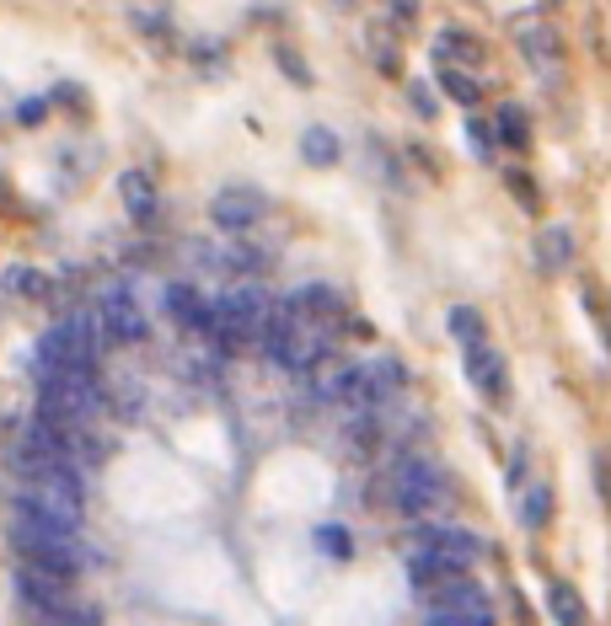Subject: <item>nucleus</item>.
<instances>
[{"label": "nucleus", "mask_w": 611, "mask_h": 626, "mask_svg": "<svg viewBox=\"0 0 611 626\" xmlns=\"http://www.w3.org/2000/svg\"><path fill=\"white\" fill-rule=\"evenodd\" d=\"M451 337L467 343V349H478L483 343V311L478 305H451Z\"/></svg>", "instance_id": "obj_21"}, {"label": "nucleus", "mask_w": 611, "mask_h": 626, "mask_svg": "<svg viewBox=\"0 0 611 626\" xmlns=\"http://www.w3.org/2000/svg\"><path fill=\"white\" fill-rule=\"evenodd\" d=\"M440 87L451 91V97H457V102H467V108H472V102H478V97H483V87H478V81H472V75H461V70H445V64H440Z\"/></svg>", "instance_id": "obj_28"}, {"label": "nucleus", "mask_w": 611, "mask_h": 626, "mask_svg": "<svg viewBox=\"0 0 611 626\" xmlns=\"http://www.w3.org/2000/svg\"><path fill=\"white\" fill-rule=\"evenodd\" d=\"M317 541H322V552H333V557H349V536H343L338 525H322V531H317Z\"/></svg>", "instance_id": "obj_30"}, {"label": "nucleus", "mask_w": 611, "mask_h": 626, "mask_svg": "<svg viewBox=\"0 0 611 626\" xmlns=\"http://www.w3.org/2000/svg\"><path fill=\"white\" fill-rule=\"evenodd\" d=\"M424 552H434L451 573H467V567H478V557H483V541L472 536V531H461V525H429Z\"/></svg>", "instance_id": "obj_11"}, {"label": "nucleus", "mask_w": 611, "mask_h": 626, "mask_svg": "<svg viewBox=\"0 0 611 626\" xmlns=\"http://www.w3.org/2000/svg\"><path fill=\"white\" fill-rule=\"evenodd\" d=\"M11 541H17V557H22V563L43 567V573H54L64 584L87 567L76 536H54V531H43V525H32V519H17V525H11Z\"/></svg>", "instance_id": "obj_5"}, {"label": "nucleus", "mask_w": 611, "mask_h": 626, "mask_svg": "<svg viewBox=\"0 0 611 626\" xmlns=\"http://www.w3.org/2000/svg\"><path fill=\"white\" fill-rule=\"evenodd\" d=\"M548 605H552V616H558L563 626H584V616H590V610H584V599L574 595L569 584H552V589H548Z\"/></svg>", "instance_id": "obj_20"}, {"label": "nucleus", "mask_w": 611, "mask_h": 626, "mask_svg": "<svg viewBox=\"0 0 611 626\" xmlns=\"http://www.w3.org/2000/svg\"><path fill=\"white\" fill-rule=\"evenodd\" d=\"M17 595L28 599L32 610L43 616V610H60V605H70V584L64 578H54V573H43V567H28V563H17Z\"/></svg>", "instance_id": "obj_12"}, {"label": "nucleus", "mask_w": 611, "mask_h": 626, "mask_svg": "<svg viewBox=\"0 0 611 626\" xmlns=\"http://www.w3.org/2000/svg\"><path fill=\"white\" fill-rule=\"evenodd\" d=\"M97 343H102V332L87 316H70L38 337V364H43V375H92Z\"/></svg>", "instance_id": "obj_3"}, {"label": "nucleus", "mask_w": 611, "mask_h": 626, "mask_svg": "<svg viewBox=\"0 0 611 626\" xmlns=\"http://www.w3.org/2000/svg\"><path fill=\"white\" fill-rule=\"evenodd\" d=\"M290 311L317 322V316H338V311H343V300H338L328 284H306V290H296V295H290Z\"/></svg>", "instance_id": "obj_16"}, {"label": "nucleus", "mask_w": 611, "mask_h": 626, "mask_svg": "<svg viewBox=\"0 0 611 626\" xmlns=\"http://www.w3.org/2000/svg\"><path fill=\"white\" fill-rule=\"evenodd\" d=\"M119 193H123V209H129L134 220H151L156 214V182L146 178V172H123Z\"/></svg>", "instance_id": "obj_15"}, {"label": "nucleus", "mask_w": 611, "mask_h": 626, "mask_svg": "<svg viewBox=\"0 0 611 626\" xmlns=\"http://www.w3.org/2000/svg\"><path fill=\"white\" fill-rule=\"evenodd\" d=\"M97 332L113 337V343H140L151 332L129 284H102V295H97Z\"/></svg>", "instance_id": "obj_7"}, {"label": "nucleus", "mask_w": 611, "mask_h": 626, "mask_svg": "<svg viewBox=\"0 0 611 626\" xmlns=\"http://www.w3.org/2000/svg\"><path fill=\"white\" fill-rule=\"evenodd\" d=\"M17 519H32L54 536H81V519H87V504L76 498H60V493H38V487H22L17 493Z\"/></svg>", "instance_id": "obj_8"}, {"label": "nucleus", "mask_w": 611, "mask_h": 626, "mask_svg": "<svg viewBox=\"0 0 611 626\" xmlns=\"http://www.w3.org/2000/svg\"><path fill=\"white\" fill-rule=\"evenodd\" d=\"M258 349L274 359L279 370H290V375H311L322 359H328V332H322V322H311V316H296V311H284L274 322L263 327V337H258Z\"/></svg>", "instance_id": "obj_1"}, {"label": "nucleus", "mask_w": 611, "mask_h": 626, "mask_svg": "<svg viewBox=\"0 0 611 626\" xmlns=\"http://www.w3.org/2000/svg\"><path fill=\"white\" fill-rule=\"evenodd\" d=\"M569 258H574V236H569L563 225H552L548 236H542V263H548V269H563Z\"/></svg>", "instance_id": "obj_25"}, {"label": "nucleus", "mask_w": 611, "mask_h": 626, "mask_svg": "<svg viewBox=\"0 0 611 626\" xmlns=\"http://www.w3.org/2000/svg\"><path fill=\"white\" fill-rule=\"evenodd\" d=\"M467 140H472V145L483 150V155H489V150H493V134H489V129H483V123H478V119L467 123Z\"/></svg>", "instance_id": "obj_31"}, {"label": "nucleus", "mask_w": 611, "mask_h": 626, "mask_svg": "<svg viewBox=\"0 0 611 626\" xmlns=\"http://www.w3.org/2000/svg\"><path fill=\"white\" fill-rule=\"evenodd\" d=\"M0 284H6L11 295H28V300H38L43 290H49V279H43L38 269H6V279H0Z\"/></svg>", "instance_id": "obj_26"}, {"label": "nucleus", "mask_w": 611, "mask_h": 626, "mask_svg": "<svg viewBox=\"0 0 611 626\" xmlns=\"http://www.w3.org/2000/svg\"><path fill=\"white\" fill-rule=\"evenodd\" d=\"M167 305H172V316H178V322H188V327H204V311H210V305L199 300L193 284H172V290H167Z\"/></svg>", "instance_id": "obj_18"}, {"label": "nucleus", "mask_w": 611, "mask_h": 626, "mask_svg": "<svg viewBox=\"0 0 611 626\" xmlns=\"http://www.w3.org/2000/svg\"><path fill=\"white\" fill-rule=\"evenodd\" d=\"M499 134H504V145L510 150H525L531 129H525V119H520V108H499Z\"/></svg>", "instance_id": "obj_29"}, {"label": "nucleus", "mask_w": 611, "mask_h": 626, "mask_svg": "<svg viewBox=\"0 0 611 626\" xmlns=\"http://www.w3.org/2000/svg\"><path fill=\"white\" fill-rule=\"evenodd\" d=\"M392 504H398L402 514H429V508L445 504V482H440V472H434L429 461L408 455V461L392 466Z\"/></svg>", "instance_id": "obj_6"}, {"label": "nucleus", "mask_w": 611, "mask_h": 626, "mask_svg": "<svg viewBox=\"0 0 611 626\" xmlns=\"http://www.w3.org/2000/svg\"><path fill=\"white\" fill-rule=\"evenodd\" d=\"M258 214H263V199L252 188H226V193H214V204H210V220L220 231H247Z\"/></svg>", "instance_id": "obj_13"}, {"label": "nucleus", "mask_w": 611, "mask_h": 626, "mask_svg": "<svg viewBox=\"0 0 611 626\" xmlns=\"http://www.w3.org/2000/svg\"><path fill=\"white\" fill-rule=\"evenodd\" d=\"M408 97H413V108H419L424 119H434V97H429L424 87H413V91H408Z\"/></svg>", "instance_id": "obj_32"}, {"label": "nucleus", "mask_w": 611, "mask_h": 626, "mask_svg": "<svg viewBox=\"0 0 611 626\" xmlns=\"http://www.w3.org/2000/svg\"><path fill=\"white\" fill-rule=\"evenodd\" d=\"M269 322H274V300L258 284H237L204 311V332H214L220 343H258Z\"/></svg>", "instance_id": "obj_2"}, {"label": "nucleus", "mask_w": 611, "mask_h": 626, "mask_svg": "<svg viewBox=\"0 0 611 626\" xmlns=\"http://www.w3.org/2000/svg\"><path fill=\"white\" fill-rule=\"evenodd\" d=\"M548 514H552L548 487H531V493H525V504H520V525H531V531H542V525H548Z\"/></svg>", "instance_id": "obj_27"}, {"label": "nucleus", "mask_w": 611, "mask_h": 626, "mask_svg": "<svg viewBox=\"0 0 611 626\" xmlns=\"http://www.w3.org/2000/svg\"><path fill=\"white\" fill-rule=\"evenodd\" d=\"M408 573H413V584H419V589H440L445 578H461V573H451V567L440 563L434 552H419V557L408 563Z\"/></svg>", "instance_id": "obj_22"}, {"label": "nucleus", "mask_w": 611, "mask_h": 626, "mask_svg": "<svg viewBox=\"0 0 611 626\" xmlns=\"http://www.w3.org/2000/svg\"><path fill=\"white\" fill-rule=\"evenodd\" d=\"M38 626H102V616H97L92 605H76V599H70V605H60V610H43Z\"/></svg>", "instance_id": "obj_24"}, {"label": "nucleus", "mask_w": 611, "mask_h": 626, "mask_svg": "<svg viewBox=\"0 0 611 626\" xmlns=\"http://www.w3.org/2000/svg\"><path fill=\"white\" fill-rule=\"evenodd\" d=\"M542 6H552V0H542Z\"/></svg>", "instance_id": "obj_35"}, {"label": "nucleus", "mask_w": 611, "mask_h": 626, "mask_svg": "<svg viewBox=\"0 0 611 626\" xmlns=\"http://www.w3.org/2000/svg\"><path fill=\"white\" fill-rule=\"evenodd\" d=\"M301 155L311 161V166H333V161H338V140L328 134V129H306V134H301Z\"/></svg>", "instance_id": "obj_23"}, {"label": "nucleus", "mask_w": 611, "mask_h": 626, "mask_svg": "<svg viewBox=\"0 0 611 626\" xmlns=\"http://www.w3.org/2000/svg\"><path fill=\"white\" fill-rule=\"evenodd\" d=\"M102 413V391L92 375H43L38 381V417L54 428H76Z\"/></svg>", "instance_id": "obj_4"}, {"label": "nucleus", "mask_w": 611, "mask_h": 626, "mask_svg": "<svg viewBox=\"0 0 611 626\" xmlns=\"http://www.w3.org/2000/svg\"><path fill=\"white\" fill-rule=\"evenodd\" d=\"M467 375H472V386L483 391V396H504V391H510V375H504V359L493 354L489 343L467 349Z\"/></svg>", "instance_id": "obj_14"}, {"label": "nucleus", "mask_w": 611, "mask_h": 626, "mask_svg": "<svg viewBox=\"0 0 611 626\" xmlns=\"http://www.w3.org/2000/svg\"><path fill=\"white\" fill-rule=\"evenodd\" d=\"M429 626H467V622H457V616H445V610H434V616H429Z\"/></svg>", "instance_id": "obj_34"}, {"label": "nucleus", "mask_w": 611, "mask_h": 626, "mask_svg": "<svg viewBox=\"0 0 611 626\" xmlns=\"http://www.w3.org/2000/svg\"><path fill=\"white\" fill-rule=\"evenodd\" d=\"M434 610H445V616H457V622H467V626H493L489 595H483L478 584H467V578H445V584L434 589Z\"/></svg>", "instance_id": "obj_10"}, {"label": "nucleus", "mask_w": 611, "mask_h": 626, "mask_svg": "<svg viewBox=\"0 0 611 626\" xmlns=\"http://www.w3.org/2000/svg\"><path fill=\"white\" fill-rule=\"evenodd\" d=\"M434 60L483 64V43H478V38H467V32H440V43H434Z\"/></svg>", "instance_id": "obj_19"}, {"label": "nucleus", "mask_w": 611, "mask_h": 626, "mask_svg": "<svg viewBox=\"0 0 611 626\" xmlns=\"http://www.w3.org/2000/svg\"><path fill=\"white\" fill-rule=\"evenodd\" d=\"M311 391H317V402L370 407V396H365V364H338V359H322V364L311 370Z\"/></svg>", "instance_id": "obj_9"}, {"label": "nucleus", "mask_w": 611, "mask_h": 626, "mask_svg": "<svg viewBox=\"0 0 611 626\" xmlns=\"http://www.w3.org/2000/svg\"><path fill=\"white\" fill-rule=\"evenodd\" d=\"M387 6H392V17H402V22H408V17H413V11H419V6H413V0H387Z\"/></svg>", "instance_id": "obj_33"}, {"label": "nucleus", "mask_w": 611, "mask_h": 626, "mask_svg": "<svg viewBox=\"0 0 611 626\" xmlns=\"http://www.w3.org/2000/svg\"><path fill=\"white\" fill-rule=\"evenodd\" d=\"M515 38H520V49H525L537 64H548V70L558 64V32H552L548 22H520Z\"/></svg>", "instance_id": "obj_17"}]
</instances>
